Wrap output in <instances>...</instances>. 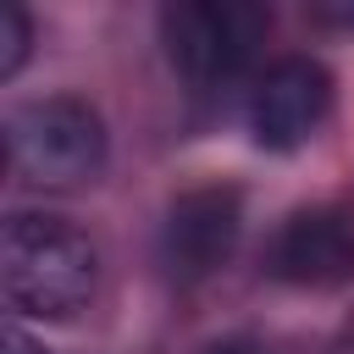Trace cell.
Segmentation results:
<instances>
[{
    "label": "cell",
    "mask_w": 354,
    "mask_h": 354,
    "mask_svg": "<svg viewBox=\"0 0 354 354\" xmlns=\"http://www.w3.org/2000/svg\"><path fill=\"white\" fill-rule=\"evenodd\" d=\"M271 33V11L254 0H171L160 11V39L183 83L221 88L249 72Z\"/></svg>",
    "instance_id": "3"
},
{
    "label": "cell",
    "mask_w": 354,
    "mask_h": 354,
    "mask_svg": "<svg viewBox=\"0 0 354 354\" xmlns=\"http://www.w3.org/2000/svg\"><path fill=\"white\" fill-rule=\"evenodd\" d=\"M238 227H243V205L232 188H194L171 205L166 227H160V254H166V271L183 277V282H199L210 277L216 266H227L232 243H238Z\"/></svg>",
    "instance_id": "6"
},
{
    "label": "cell",
    "mask_w": 354,
    "mask_h": 354,
    "mask_svg": "<svg viewBox=\"0 0 354 354\" xmlns=\"http://www.w3.org/2000/svg\"><path fill=\"white\" fill-rule=\"evenodd\" d=\"M326 116H332V72L310 55L271 61L249 88V133L260 149L288 155V149L310 144Z\"/></svg>",
    "instance_id": "4"
},
{
    "label": "cell",
    "mask_w": 354,
    "mask_h": 354,
    "mask_svg": "<svg viewBox=\"0 0 354 354\" xmlns=\"http://www.w3.org/2000/svg\"><path fill=\"white\" fill-rule=\"evenodd\" d=\"M0 282L11 310L33 321H72L100 288V249L66 216L17 210L0 238Z\"/></svg>",
    "instance_id": "1"
},
{
    "label": "cell",
    "mask_w": 354,
    "mask_h": 354,
    "mask_svg": "<svg viewBox=\"0 0 354 354\" xmlns=\"http://www.w3.org/2000/svg\"><path fill=\"white\" fill-rule=\"evenodd\" d=\"M199 354H266L254 337H221V343H205Z\"/></svg>",
    "instance_id": "8"
},
{
    "label": "cell",
    "mask_w": 354,
    "mask_h": 354,
    "mask_svg": "<svg viewBox=\"0 0 354 354\" xmlns=\"http://www.w3.org/2000/svg\"><path fill=\"white\" fill-rule=\"evenodd\" d=\"M310 17H315V22H337V28H354V6H315Z\"/></svg>",
    "instance_id": "9"
},
{
    "label": "cell",
    "mask_w": 354,
    "mask_h": 354,
    "mask_svg": "<svg viewBox=\"0 0 354 354\" xmlns=\"http://www.w3.org/2000/svg\"><path fill=\"white\" fill-rule=\"evenodd\" d=\"M6 354H44V348H39L22 326H6Z\"/></svg>",
    "instance_id": "10"
},
{
    "label": "cell",
    "mask_w": 354,
    "mask_h": 354,
    "mask_svg": "<svg viewBox=\"0 0 354 354\" xmlns=\"http://www.w3.org/2000/svg\"><path fill=\"white\" fill-rule=\"evenodd\" d=\"M11 177L33 194H77L105 171V116L77 94H44L6 116Z\"/></svg>",
    "instance_id": "2"
},
{
    "label": "cell",
    "mask_w": 354,
    "mask_h": 354,
    "mask_svg": "<svg viewBox=\"0 0 354 354\" xmlns=\"http://www.w3.org/2000/svg\"><path fill=\"white\" fill-rule=\"evenodd\" d=\"M33 50V22L22 6H0V77H17Z\"/></svg>",
    "instance_id": "7"
},
{
    "label": "cell",
    "mask_w": 354,
    "mask_h": 354,
    "mask_svg": "<svg viewBox=\"0 0 354 354\" xmlns=\"http://www.w3.org/2000/svg\"><path fill=\"white\" fill-rule=\"evenodd\" d=\"M266 271L293 282V288H332L354 277V210L348 205H310L293 210L271 249H266Z\"/></svg>",
    "instance_id": "5"
}]
</instances>
